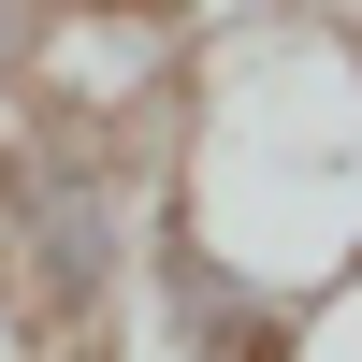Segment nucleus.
Here are the masks:
<instances>
[{
	"label": "nucleus",
	"instance_id": "nucleus-1",
	"mask_svg": "<svg viewBox=\"0 0 362 362\" xmlns=\"http://www.w3.org/2000/svg\"><path fill=\"white\" fill-rule=\"evenodd\" d=\"M160 232L276 305L362 290V29L319 0H247L189 29L160 87Z\"/></svg>",
	"mask_w": 362,
	"mask_h": 362
},
{
	"label": "nucleus",
	"instance_id": "nucleus-2",
	"mask_svg": "<svg viewBox=\"0 0 362 362\" xmlns=\"http://www.w3.org/2000/svg\"><path fill=\"white\" fill-rule=\"evenodd\" d=\"M145 189L131 131H73V116H15L0 131V348L15 362H102L145 276Z\"/></svg>",
	"mask_w": 362,
	"mask_h": 362
},
{
	"label": "nucleus",
	"instance_id": "nucleus-3",
	"mask_svg": "<svg viewBox=\"0 0 362 362\" xmlns=\"http://www.w3.org/2000/svg\"><path fill=\"white\" fill-rule=\"evenodd\" d=\"M131 305H145V334H160V362H290V348H305V305L247 290L232 261H203L189 232H160V218H145Z\"/></svg>",
	"mask_w": 362,
	"mask_h": 362
},
{
	"label": "nucleus",
	"instance_id": "nucleus-4",
	"mask_svg": "<svg viewBox=\"0 0 362 362\" xmlns=\"http://www.w3.org/2000/svg\"><path fill=\"white\" fill-rule=\"evenodd\" d=\"M44 44H58V0H0V131L44 102Z\"/></svg>",
	"mask_w": 362,
	"mask_h": 362
},
{
	"label": "nucleus",
	"instance_id": "nucleus-5",
	"mask_svg": "<svg viewBox=\"0 0 362 362\" xmlns=\"http://www.w3.org/2000/svg\"><path fill=\"white\" fill-rule=\"evenodd\" d=\"M87 15H160V29H174V15H189V0H87Z\"/></svg>",
	"mask_w": 362,
	"mask_h": 362
}]
</instances>
